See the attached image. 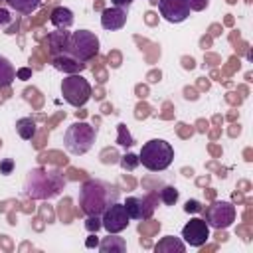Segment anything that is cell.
Returning a JSON list of instances; mask_svg holds the SVG:
<instances>
[{"label":"cell","mask_w":253,"mask_h":253,"mask_svg":"<svg viewBox=\"0 0 253 253\" xmlns=\"http://www.w3.org/2000/svg\"><path fill=\"white\" fill-rule=\"evenodd\" d=\"M190 6V12H202L210 6V0H186Z\"/></svg>","instance_id":"25"},{"label":"cell","mask_w":253,"mask_h":253,"mask_svg":"<svg viewBox=\"0 0 253 253\" xmlns=\"http://www.w3.org/2000/svg\"><path fill=\"white\" fill-rule=\"evenodd\" d=\"M119 188L105 180H85L79 190V206L85 215H101L109 206L119 202Z\"/></svg>","instance_id":"1"},{"label":"cell","mask_w":253,"mask_h":253,"mask_svg":"<svg viewBox=\"0 0 253 253\" xmlns=\"http://www.w3.org/2000/svg\"><path fill=\"white\" fill-rule=\"evenodd\" d=\"M67 40H69V32L65 30H57V32H51L47 36V43H49V49L53 55H59L65 51V45H67Z\"/></svg>","instance_id":"17"},{"label":"cell","mask_w":253,"mask_h":253,"mask_svg":"<svg viewBox=\"0 0 253 253\" xmlns=\"http://www.w3.org/2000/svg\"><path fill=\"white\" fill-rule=\"evenodd\" d=\"M4 2L8 4V8L16 10L18 14H26V16L34 14L42 4V0H4Z\"/></svg>","instance_id":"20"},{"label":"cell","mask_w":253,"mask_h":253,"mask_svg":"<svg viewBox=\"0 0 253 253\" xmlns=\"http://www.w3.org/2000/svg\"><path fill=\"white\" fill-rule=\"evenodd\" d=\"M65 188V178L57 170L32 168L24 182V194L32 200H51Z\"/></svg>","instance_id":"2"},{"label":"cell","mask_w":253,"mask_h":253,"mask_svg":"<svg viewBox=\"0 0 253 253\" xmlns=\"http://www.w3.org/2000/svg\"><path fill=\"white\" fill-rule=\"evenodd\" d=\"M49 22L55 30H67L73 26V12L65 6H57L51 10V16H49Z\"/></svg>","instance_id":"14"},{"label":"cell","mask_w":253,"mask_h":253,"mask_svg":"<svg viewBox=\"0 0 253 253\" xmlns=\"http://www.w3.org/2000/svg\"><path fill=\"white\" fill-rule=\"evenodd\" d=\"M210 225L202 217H192L184 227H182V241L190 247H202L210 239Z\"/></svg>","instance_id":"10"},{"label":"cell","mask_w":253,"mask_h":253,"mask_svg":"<svg viewBox=\"0 0 253 253\" xmlns=\"http://www.w3.org/2000/svg\"><path fill=\"white\" fill-rule=\"evenodd\" d=\"M178 196H180V192H178L174 186H164V188L160 190V194H158V200H160L162 204H166V206H174V204L178 202Z\"/></svg>","instance_id":"21"},{"label":"cell","mask_w":253,"mask_h":253,"mask_svg":"<svg viewBox=\"0 0 253 253\" xmlns=\"http://www.w3.org/2000/svg\"><path fill=\"white\" fill-rule=\"evenodd\" d=\"M61 95H63V99H65L71 107H83V105L91 99L93 91H91L89 81H87L83 75L71 73V75H67V77L61 81Z\"/></svg>","instance_id":"6"},{"label":"cell","mask_w":253,"mask_h":253,"mask_svg":"<svg viewBox=\"0 0 253 253\" xmlns=\"http://www.w3.org/2000/svg\"><path fill=\"white\" fill-rule=\"evenodd\" d=\"M156 200H158V194H148V196H128L123 204H125V210L128 213L130 219H150L152 213H154V208H156Z\"/></svg>","instance_id":"8"},{"label":"cell","mask_w":253,"mask_h":253,"mask_svg":"<svg viewBox=\"0 0 253 253\" xmlns=\"http://www.w3.org/2000/svg\"><path fill=\"white\" fill-rule=\"evenodd\" d=\"M63 53L75 57L81 63H87L99 53V38L89 30H77V32L69 34Z\"/></svg>","instance_id":"5"},{"label":"cell","mask_w":253,"mask_h":253,"mask_svg":"<svg viewBox=\"0 0 253 253\" xmlns=\"http://www.w3.org/2000/svg\"><path fill=\"white\" fill-rule=\"evenodd\" d=\"M14 160L12 158H2L0 160V174H4V176H8V174H12V170H14Z\"/></svg>","instance_id":"27"},{"label":"cell","mask_w":253,"mask_h":253,"mask_svg":"<svg viewBox=\"0 0 253 253\" xmlns=\"http://www.w3.org/2000/svg\"><path fill=\"white\" fill-rule=\"evenodd\" d=\"M16 132L24 140H32L36 136V121L32 117H22L16 121Z\"/></svg>","instance_id":"19"},{"label":"cell","mask_w":253,"mask_h":253,"mask_svg":"<svg viewBox=\"0 0 253 253\" xmlns=\"http://www.w3.org/2000/svg\"><path fill=\"white\" fill-rule=\"evenodd\" d=\"M97 249L101 253H125L126 251V241L123 237H119V233H109L107 237H103L99 241Z\"/></svg>","instance_id":"15"},{"label":"cell","mask_w":253,"mask_h":253,"mask_svg":"<svg viewBox=\"0 0 253 253\" xmlns=\"http://www.w3.org/2000/svg\"><path fill=\"white\" fill-rule=\"evenodd\" d=\"M150 2H152V4H158V0H150Z\"/></svg>","instance_id":"32"},{"label":"cell","mask_w":253,"mask_h":253,"mask_svg":"<svg viewBox=\"0 0 253 253\" xmlns=\"http://www.w3.org/2000/svg\"><path fill=\"white\" fill-rule=\"evenodd\" d=\"M184 211L186 213H198V211H204V208H202V204L198 200H188L184 204Z\"/></svg>","instance_id":"26"},{"label":"cell","mask_w":253,"mask_h":253,"mask_svg":"<svg viewBox=\"0 0 253 253\" xmlns=\"http://www.w3.org/2000/svg\"><path fill=\"white\" fill-rule=\"evenodd\" d=\"M51 65H53L57 71H63V73H67V75H71V73H79V71L85 67V63L77 61L75 57H71V55H67V53L53 55Z\"/></svg>","instance_id":"13"},{"label":"cell","mask_w":253,"mask_h":253,"mask_svg":"<svg viewBox=\"0 0 253 253\" xmlns=\"http://www.w3.org/2000/svg\"><path fill=\"white\" fill-rule=\"evenodd\" d=\"M128 213L125 210V204L115 202L101 213V223L107 229V233H121L123 229L128 227Z\"/></svg>","instance_id":"9"},{"label":"cell","mask_w":253,"mask_h":253,"mask_svg":"<svg viewBox=\"0 0 253 253\" xmlns=\"http://www.w3.org/2000/svg\"><path fill=\"white\" fill-rule=\"evenodd\" d=\"M119 164H121V168L123 170H128V172H132L140 162H138V154H132V152H126V154H123L121 158H119Z\"/></svg>","instance_id":"22"},{"label":"cell","mask_w":253,"mask_h":253,"mask_svg":"<svg viewBox=\"0 0 253 253\" xmlns=\"http://www.w3.org/2000/svg\"><path fill=\"white\" fill-rule=\"evenodd\" d=\"M126 24V10L123 8H105L103 14H101V26L109 32H115V30H121L123 26Z\"/></svg>","instance_id":"12"},{"label":"cell","mask_w":253,"mask_h":253,"mask_svg":"<svg viewBox=\"0 0 253 253\" xmlns=\"http://www.w3.org/2000/svg\"><path fill=\"white\" fill-rule=\"evenodd\" d=\"M158 10L170 24H180L190 18V6L186 0H158Z\"/></svg>","instance_id":"11"},{"label":"cell","mask_w":253,"mask_h":253,"mask_svg":"<svg viewBox=\"0 0 253 253\" xmlns=\"http://www.w3.org/2000/svg\"><path fill=\"white\" fill-rule=\"evenodd\" d=\"M101 227H103L101 215H87V219H85V229H87L89 233H97Z\"/></svg>","instance_id":"24"},{"label":"cell","mask_w":253,"mask_h":253,"mask_svg":"<svg viewBox=\"0 0 253 253\" xmlns=\"http://www.w3.org/2000/svg\"><path fill=\"white\" fill-rule=\"evenodd\" d=\"M117 130H119V134H117V142L121 144V146H132L134 144V138L130 136V132H128V128H126V125H119L117 126Z\"/></svg>","instance_id":"23"},{"label":"cell","mask_w":253,"mask_h":253,"mask_svg":"<svg viewBox=\"0 0 253 253\" xmlns=\"http://www.w3.org/2000/svg\"><path fill=\"white\" fill-rule=\"evenodd\" d=\"M97 138V126H91L89 123H73L63 132V146L69 154L81 156L89 152Z\"/></svg>","instance_id":"4"},{"label":"cell","mask_w":253,"mask_h":253,"mask_svg":"<svg viewBox=\"0 0 253 253\" xmlns=\"http://www.w3.org/2000/svg\"><path fill=\"white\" fill-rule=\"evenodd\" d=\"M154 251H156V253H184V251H186V243H184L180 237L166 235V237H162V239L154 245Z\"/></svg>","instance_id":"16"},{"label":"cell","mask_w":253,"mask_h":253,"mask_svg":"<svg viewBox=\"0 0 253 253\" xmlns=\"http://www.w3.org/2000/svg\"><path fill=\"white\" fill-rule=\"evenodd\" d=\"M16 79H22V81L32 79V69H30V67H20V69H16Z\"/></svg>","instance_id":"28"},{"label":"cell","mask_w":253,"mask_h":253,"mask_svg":"<svg viewBox=\"0 0 253 253\" xmlns=\"http://www.w3.org/2000/svg\"><path fill=\"white\" fill-rule=\"evenodd\" d=\"M85 247H87V249H95V247H99V239L95 237V233H91V237H87Z\"/></svg>","instance_id":"30"},{"label":"cell","mask_w":253,"mask_h":253,"mask_svg":"<svg viewBox=\"0 0 253 253\" xmlns=\"http://www.w3.org/2000/svg\"><path fill=\"white\" fill-rule=\"evenodd\" d=\"M113 2V6H117V8H123V10H126L134 0H111Z\"/></svg>","instance_id":"31"},{"label":"cell","mask_w":253,"mask_h":253,"mask_svg":"<svg viewBox=\"0 0 253 253\" xmlns=\"http://www.w3.org/2000/svg\"><path fill=\"white\" fill-rule=\"evenodd\" d=\"M235 206L231 202L219 200L206 208V223L213 229H227L235 221Z\"/></svg>","instance_id":"7"},{"label":"cell","mask_w":253,"mask_h":253,"mask_svg":"<svg viewBox=\"0 0 253 253\" xmlns=\"http://www.w3.org/2000/svg\"><path fill=\"white\" fill-rule=\"evenodd\" d=\"M12 22V16H10V12L8 10H4V8H0V26L4 28V26H8Z\"/></svg>","instance_id":"29"},{"label":"cell","mask_w":253,"mask_h":253,"mask_svg":"<svg viewBox=\"0 0 253 253\" xmlns=\"http://www.w3.org/2000/svg\"><path fill=\"white\" fill-rule=\"evenodd\" d=\"M174 160V148L170 142L162 138H152L142 144L138 152V162L150 170V172H162L166 170Z\"/></svg>","instance_id":"3"},{"label":"cell","mask_w":253,"mask_h":253,"mask_svg":"<svg viewBox=\"0 0 253 253\" xmlns=\"http://www.w3.org/2000/svg\"><path fill=\"white\" fill-rule=\"evenodd\" d=\"M16 79V69L12 65V61L4 55H0V89L12 85V81Z\"/></svg>","instance_id":"18"}]
</instances>
